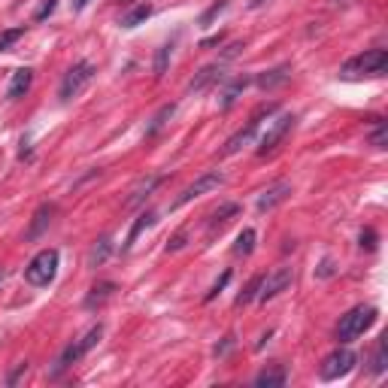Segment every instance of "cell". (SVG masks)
Here are the masks:
<instances>
[{"instance_id": "1", "label": "cell", "mask_w": 388, "mask_h": 388, "mask_svg": "<svg viewBox=\"0 0 388 388\" xmlns=\"http://www.w3.org/2000/svg\"><path fill=\"white\" fill-rule=\"evenodd\" d=\"M388 70V52L385 49H370L364 55H355L343 64L340 76L343 79H361V76H385Z\"/></svg>"}, {"instance_id": "2", "label": "cell", "mask_w": 388, "mask_h": 388, "mask_svg": "<svg viewBox=\"0 0 388 388\" xmlns=\"http://www.w3.org/2000/svg\"><path fill=\"white\" fill-rule=\"evenodd\" d=\"M376 306L370 303H361V306H355V310H349L340 319V325H337V340L340 343H352V340H358V337L367 331V328H373V322H376Z\"/></svg>"}, {"instance_id": "3", "label": "cell", "mask_w": 388, "mask_h": 388, "mask_svg": "<svg viewBox=\"0 0 388 388\" xmlns=\"http://www.w3.org/2000/svg\"><path fill=\"white\" fill-rule=\"evenodd\" d=\"M58 249H43L37 252L34 258L28 261L25 267V279L28 285H34V289H46V285H52L55 277H58Z\"/></svg>"}, {"instance_id": "4", "label": "cell", "mask_w": 388, "mask_h": 388, "mask_svg": "<svg viewBox=\"0 0 388 388\" xmlns=\"http://www.w3.org/2000/svg\"><path fill=\"white\" fill-rule=\"evenodd\" d=\"M100 337H104V325L97 322L95 328H88L83 337H79V340H73V343H70L67 349L61 352L58 364H55V376H58V373H64L67 367H70V364H76L79 358H85V355H88V352H91V349H95V346L100 343Z\"/></svg>"}, {"instance_id": "5", "label": "cell", "mask_w": 388, "mask_h": 388, "mask_svg": "<svg viewBox=\"0 0 388 388\" xmlns=\"http://www.w3.org/2000/svg\"><path fill=\"white\" fill-rule=\"evenodd\" d=\"M95 73H97V70H95V64H91V61H79V64H73V67H70L67 73H64V79H61L58 97L64 100V104H67V100H73L79 91H83V88L91 83V79H95Z\"/></svg>"}, {"instance_id": "6", "label": "cell", "mask_w": 388, "mask_h": 388, "mask_svg": "<svg viewBox=\"0 0 388 388\" xmlns=\"http://www.w3.org/2000/svg\"><path fill=\"white\" fill-rule=\"evenodd\" d=\"M358 364V355H355L352 349H346V346H340V349H334L328 358L322 361L319 367V376L325 382H334V380H340V376L346 373H352V367Z\"/></svg>"}, {"instance_id": "7", "label": "cell", "mask_w": 388, "mask_h": 388, "mask_svg": "<svg viewBox=\"0 0 388 388\" xmlns=\"http://www.w3.org/2000/svg\"><path fill=\"white\" fill-rule=\"evenodd\" d=\"M277 109V107H261L255 116L246 121V128H240L237 134H234L228 143H224V155H237V152L243 149V146H249V143L255 140V134H258V128H261V119L264 116H270V112Z\"/></svg>"}, {"instance_id": "8", "label": "cell", "mask_w": 388, "mask_h": 388, "mask_svg": "<svg viewBox=\"0 0 388 388\" xmlns=\"http://www.w3.org/2000/svg\"><path fill=\"white\" fill-rule=\"evenodd\" d=\"M291 125H294V116H291V112H282L277 121H270V128L264 131V137L258 140V155H267V152L277 149L279 140L291 131Z\"/></svg>"}, {"instance_id": "9", "label": "cell", "mask_w": 388, "mask_h": 388, "mask_svg": "<svg viewBox=\"0 0 388 388\" xmlns=\"http://www.w3.org/2000/svg\"><path fill=\"white\" fill-rule=\"evenodd\" d=\"M222 182H224V176H222V173H203L200 179H194L191 186H188L186 191H182L176 200H173V207H170V210H179V207H186V203H191L194 198H200V194H207V191H212V188H219Z\"/></svg>"}, {"instance_id": "10", "label": "cell", "mask_w": 388, "mask_h": 388, "mask_svg": "<svg viewBox=\"0 0 388 388\" xmlns=\"http://www.w3.org/2000/svg\"><path fill=\"white\" fill-rule=\"evenodd\" d=\"M291 279H294V270L291 267H277L270 273V277H264L261 279V289H258V301L261 303H267V301H273L279 291H285L291 285Z\"/></svg>"}, {"instance_id": "11", "label": "cell", "mask_w": 388, "mask_h": 388, "mask_svg": "<svg viewBox=\"0 0 388 388\" xmlns=\"http://www.w3.org/2000/svg\"><path fill=\"white\" fill-rule=\"evenodd\" d=\"M289 194H291V182H277V186H270L267 191H261L258 210L261 212H270L273 207H279L282 200H289Z\"/></svg>"}, {"instance_id": "12", "label": "cell", "mask_w": 388, "mask_h": 388, "mask_svg": "<svg viewBox=\"0 0 388 388\" xmlns=\"http://www.w3.org/2000/svg\"><path fill=\"white\" fill-rule=\"evenodd\" d=\"M30 83H34V70H30V67L16 70V73H13V79H9L6 97H9V100H18V97H25V95H28V88H30Z\"/></svg>"}, {"instance_id": "13", "label": "cell", "mask_w": 388, "mask_h": 388, "mask_svg": "<svg viewBox=\"0 0 388 388\" xmlns=\"http://www.w3.org/2000/svg\"><path fill=\"white\" fill-rule=\"evenodd\" d=\"M234 216H240V203H222V207L210 216V237L222 234V231H224V224H228Z\"/></svg>"}, {"instance_id": "14", "label": "cell", "mask_w": 388, "mask_h": 388, "mask_svg": "<svg viewBox=\"0 0 388 388\" xmlns=\"http://www.w3.org/2000/svg\"><path fill=\"white\" fill-rule=\"evenodd\" d=\"M52 216H55V207H52V203H43V207L34 212V222H30V228H28L25 237H28V240H37L40 234H43L49 224H52Z\"/></svg>"}, {"instance_id": "15", "label": "cell", "mask_w": 388, "mask_h": 388, "mask_svg": "<svg viewBox=\"0 0 388 388\" xmlns=\"http://www.w3.org/2000/svg\"><path fill=\"white\" fill-rule=\"evenodd\" d=\"M161 182H164V176H149V179H143L140 186H137L134 191H131V198H128V207H140V203L146 200L149 194H152V191H155V188L161 186Z\"/></svg>"}, {"instance_id": "16", "label": "cell", "mask_w": 388, "mask_h": 388, "mask_svg": "<svg viewBox=\"0 0 388 388\" xmlns=\"http://www.w3.org/2000/svg\"><path fill=\"white\" fill-rule=\"evenodd\" d=\"M285 367H267V370H261L258 376H255V385L258 388H279L285 385Z\"/></svg>"}, {"instance_id": "17", "label": "cell", "mask_w": 388, "mask_h": 388, "mask_svg": "<svg viewBox=\"0 0 388 388\" xmlns=\"http://www.w3.org/2000/svg\"><path fill=\"white\" fill-rule=\"evenodd\" d=\"M255 240H258L255 228H243L237 243H234V255H237V258H249V255L255 252Z\"/></svg>"}, {"instance_id": "18", "label": "cell", "mask_w": 388, "mask_h": 388, "mask_svg": "<svg viewBox=\"0 0 388 388\" xmlns=\"http://www.w3.org/2000/svg\"><path fill=\"white\" fill-rule=\"evenodd\" d=\"M152 16V6L149 4H140V6H134V9H128L125 16H121V28H137V25H143L146 18Z\"/></svg>"}, {"instance_id": "19", "label": "cell", "mask_w": 388, "mask_h": 388, "mask_svg": "<svg viewBox=\"0 0 388 388\" xmlns=\"http://www.w3.org/2000/svg\"><path fill=\"white\" fill-rule=\"evenodd\" d=\"M291 76V67L289 64H282V67H277V70H270V73H264V76H258V85L261 88H277V85H282L285 79Z\"/></svg>"}, {"instance_id": "20", "label": "cell", "mask_w": 388, "mask_h": 388, "mask_svg": "<svg viewBox=\"0 0 388 388\" xmlns=\"http://www.w3.org/2000/svg\"><path fill=\"white\" fill-rule=\"evenodd\" d=\"M112 291H116V285H112V282H100V285H95V289H91V294L85 298V306H88V310H95V306H100L104 301L112 298Z\"/></svg>"}, {"instance_id": "21", "label": "cell", "mask_w": 388, "mask_h": 388, "mask_svg": "<svg viewBox=\"0 0 388 388\" xmlns=\"http://www.w3.org/2000/svg\"><path fill=\"white\" fill-rule=\"evenodd\" d=\"M246 85H249V79H246V76L234 79V83H231L228 88H224V91H222V109H228V107L234 104V100H237V97L243 95V91H246Z\"/></svg>"}, {"instance_id": "22", "label": "cell", "mask_w": 388, "mask_h": 388, "mask_svg": "<svg viewBox=\"0 0 388 388\" xmlns=\"http://www.w3.org/2000/svg\"><path fill=\"white\" fill-rule=\"evenodd\" d=\"M152 222H155V212H143V216L134 222V228H131V234H128V240H125V246H121V252H128L131 246H134V243H137V237L143 234V228H149Z\"/></svg>"}, {"instance_id": "23", "label": "cell", "mask_w": 388, "mask_h": 388, "mask_svg": "<svg viewBox=\"0 0 388 388\" xmlns=\"http://www.w3.org/2000/svg\"><path fill=\"white\" fill-rule=\"evenodd\" d=\"M212 79H222V70H219V64H212V67H203L200 70V76L194 79V83L188 85V91H200V88H207Z\"/></svg>"}, {"instance_id": "24", "label": "cell", "mask_w": 388, "mask_h": 388, "mask_svg": "<svg viewBox=\"0 0 388 388\" xmlns=\"http://www.w3.org/2000/svg\"><path fill=\"white\" fill-rule=\"evenodd\" d=\"M173 112H176V107H173V104H167V107H161V109H158V116H155V119H152V125L146 128V137H155V134H158V131H161V128H164V125H167V119L173 116Z\"/></svg>"}, {"instance_id": "25", "label": "cell", "mask_w": 388, "mask_h": 388, "mask_svg": "<svg viewBox=\"0 0 388 388\" xmlns=\"http://www.w3.org/2000/svg\"><path fill=\"white\" fill-rule=\"evenodd\" d=\"M22 37H25V28H9V30H4V34H0V52H6L9 46H16Z\"/></svg>"}, {"instance_id": "26", "label": "cell", "mask_w": 388, "mask_h": 388, "mask_svg": "<svg viewBox=\"0 0 388 388\" xmlns=\"http://www.w3.org/2000/svg\"><path fill=\"white\" fill-rule=\"evenodd\" d=\"M385 337H380V343H376V352H373V373H385V364H388V358H385Z\"/></svg>"}, {"instance_id": "27", "label": "cell", "mask_w": 388, "mask_h": 388, "mask_svg": "<svg viewBox=\"0 0 388 388\" xmlns=\"http://www.w3.org/2000/svg\"><path fill=\"white\" fill-rule=\"evenodd\" d=\"M370 143L376 149H385L388 146V128H385V121H376V128H373V134H370Z\"/></svg>"}, {"instance_id": "28", "label": "cell", "mask_w": 388, "mask_h": 388, "mask_svg": "<svg viewBox=\"0 0 388 388\" xmlns=\"http://www.w3.org/2000/svg\"><path fill=\"white\" fill-rule=\"evenodd\" d=\"M261 279H264V277H255V279H252V282L246 285V291H243V294H240V298H237V303H249L252 298H258V289H261Z\"/></svg>"}, {"instance_id": "29", "label": "cell", "mask_w": 388, "mask_h": 388, "mask_svg": "<svg viewBox=\"0 0 388 388\" xmlns=\"http://www.w3.org/2000/svg\"><path fill=\"white\" fill-rule=\"evenodd\" d=\"M167 61H170V46H161V49H158V61H155V73H158V76H164Z\"/></svg>"}, {"instance_id": "30", "label": "cell", "mask_w": 388, "mask_h": 388, "mask_svg": "<svg viewBox=\"0 0 388 388\" xmlns=\"http://www.w3.org/2000/svg\"><path fill=\"white\" fill-rule=\"evenodd\" d=\"M107 252H109V240L104 237V240H100V246H95V252H91V264H100V261H104L107 258Z\"/></svg>"}, {"instance_id": "31", "label": "cell", "mask_w": 388, "mask_h": 388, "mask_svg": "<svg viewBox=\"0 0 388 388\" xmlns=\"http://www.w3.org/2000/svg\"><path fill=\"white\" fill-rule=\"evenodd\" d=\"M228 279H231V270H224V273H222V279H219V282H216V285H212V289L207 291V301H212V298H216V294L224 289V285H228Z\"/></svg>"}, {"instance_id": "32", "label": "cell", "mask_w": 388, "mask_h": 388, "mask_svg": "<svg viewBox=\"0 0 388 388\" xmlns=\"http://www.w3.org/2000/svg\"><path fill=\"white\" fill-rule=\"evenodd\" d=\"M361 246L376 249V234H373V231H364V234H361Z\"/></svg>"}, {"instance_id": "33", "label": "cell", "mask_w": 388, "mask_h": 388, "mask_svg": "<svg viewBox=\"0 0 388 388\" xmlns=\"http://www.w3.org/2000/svg\"><path fill=\"white\" fill-rule=\"evenodd\" d=\"M55 4H58V0H46V4H43V9H40V13H37V22H43V18H46V16L55 9Z\"/></svg>"}, {"instance_id": "34", "label": "cell", "mask_w": 388, "mask_h": 388, "mask_svg": "<svg viewBox=\"0 0 388 388\" xmlns=\"http://www.w3.org/2000/svg\"><path fill=\"white\" fill-rule=\"evenodd\" d=\"M88 4H91V0H73V9H76V13H83Z\"/></svg>"}, {"instance_id": "35", "label": "cell", "mask_w": 388, "mask_h": 388, "mask_svg": "<svg viewBox=\"0 0 388 388\" xmlns=\"http://www.w3.org/2000/svg\"><path fill=\"white\" fill-rule=\"evenodd\" d=\"M319 273H322V277H331V261H325V264H322V270H319Z\"/></svg>"}, {"instance_id": "36", "label": "cell", "mask_w": 388, "mask_h": 388, "mask_svg": "<svg viewBox=\"0 0 388 388\" xmlns=\"http://www.w3.org/2000/svg\"><path fill=\"white\" fill-rule=\"evenodd\" d=\"M4 279H6V270H4V267H0V285H4Z\"/></svg>"}]
</instances>
